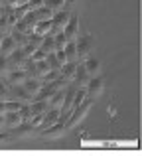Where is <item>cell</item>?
Returning a JSON list of instances; mask_svg holds the SVG:
<instances>
[{
  "instance_id": "cell-26",
  "label": "cell",
  "mask_w": 142,
  "mask_h": 156,
  "mask_svg": "<svg viewBox=\"0 0 142 156\" xmlns=\"http://www.w3.org/2000/svg\"><path fill=\"white\" fill-rule=\"evenodd\" d=\"M43 59H46V53L40 50V48H38L34 53H32V57H30V61H34V63H38V61H43Z\"/></svg>"
},
{
  "instance_id": "cell-25",
  "label": "cell",
  "mask_w": 142,
  "mask_h": 156,
  "mask_svg": "<svg viewBox=\"0 0 142 156\" xmlns=\"http://www.w3.org/2000/svg\"><path fill=\"white\" fill-rule=\"evenodd\" d=\"M8 28H10V18H8V14H2L0 16V34L8 32Z\"/></svg>"
},
{
  "instance_id": "cell-29",
  "label": "cell",
  "mask_w": 142,
  "mask_h": 156,
  "mask_svg": "<svg viewBox=\"0 0 142 156\" xmlns=\"http://www.w3.org/2000/svg\"><path fill=\"white\" fill-rule=\"evenodd\" d=\"M43 77H46V81H47V83H51V81H55V79H57V71H55V69H51V71H47Z\"/></svg>"
},
{
  "instance_id": "cell-30",
  "label": "cell",
  "mask_w": 142,
  "mask_h": 156,
  "mask_svg": "<svg viewBox=\"0 0 142 156\" xmlns=\"http://www.w3.org/2000/svg\"><path fill=\"white\" fill-rule=\"evenodd\" d=\"M8 59L6 57H0V73H8Z\"/></svg>"
},
{
  "instance_id": "cell-31",
  "label": "cell",
  "mask_w": 142,
  "mask_h": 156,
  "mask_svg": "<svg viewBox=\"0 0 142 156\" xmlns=\"http://www.w3.org/2000/svg\"><path fill=\"white\" fill-rule=\"evenodd\" d=\"M0 126H4V115H0Z\"/></svg>"
},
{
  "instance_id": "cell-28",
  "label": "cell",
  "mask_w": 142,
  "mask_h": 156,
  "mask_svg": "<svg viewBox=\"0 0 142 156\" xmlns=\"http://www.w3.org/2000/svg\"><path fill=\"white\" fill-rule=\"evenodd\" d=\"M54 55H55V59H57V63H59V65L67 63V59H65V53H63V50H59V51H54Z\"/></svg>"
},
{
  "instance_id": "cell-13",
  "label": "cell",
  "mask_w": 142,
  "mask_h": 156,
  "mask_svg": "<svg viewBox=\"0 0 142 156\" xmlns=\"http://www.w3.org/2000/svg\"><path fill=\"white\" fill-rule=\"evenodd\" d=\"M59 117H61V111L59 109H47L46 113H43V125H47V126L55 125V122L59 121Z\"/></svg>"
},
{
  "instance_id": "cell-3",
  "label": "cell",
  "mask_w": 142,
  "mask_h": 156,
  "mask_svg": "<svg viewBox=\"0 0 142 156\" xmlns=\"http://www.w3.org/2000/svg\"><path fill=\"white\" fill-rule=\"evenodd\" d=\"M89 101H83V103H81L79 107H75V109H73V113H71V117L67 119V129H71V126H75L77 122H81V119L85 117V115L89 113Z\"/></svg>"
},
{
  "instance_id": "cell-22",
  "label": "cell",
  "mask_w": 142,
  "mask_h": 156,
  "mask_svg": "<svg viewBox=\"0 0 142 156\" xmlns=\"http://www.w3.org/2000/svg\"><path fill=\"white\" fill-rule=\"evenodd\" d=\"M54 44H55V51L63 50V48L67 46V40H65V36H63V32H59V34H54Z\"/></svg>"
},
{
  "instance_id": "cell-15",
  "label": "cell",
  "mask_w": 142,
  "mask_h": 156,
  "mask_svg": "<svg viewBox=\"0 0 142 156\" xmlns=\"http://www.w3.org/2000/svg\"><path fill=\"white\" fill-rule=\"evenodd\" d=\"M4 125H6V126H18V125H22V117H20L18 111L4 113Z\"/></svg>"
},
{
  "instance_id": "cell-27",
  "label": "cell",
  "mask_w": 142,
  "mask_h": 156,
  "mask_svg": "<svg viewBox=\"0 0 142 156\" xmlns=\"http://www.w3.org/2000/svg\"><path fill=\"white\" fill-rule=\"evenodd\" d=\"M4 109H6V113H12V111H20L22 105H20L18 101H14V103H6V101H4Z\"/></svg>"
},
{
  "instance_id": "cell-19",
  "label": "cell",
  "mask_w": 142,
  "mask_h": 156,
  "mask_svg": "<svg viewBox=\"0 0 142 156\" xmlns=\"http://www.w3.org/2000/svg\"><path fill=\"white\" fill-rule=\"evenodd\" d=\"M47 105H50L51 109H59V107L63 105V91H57L55 95H51L50 99H47Z\"/></svg>"
},
{
  "instance_id": "cell-18",
  "label": "cell",
  "mask_w": 142,
  "mask_h": 156,
  "mask_svg": "<svg viewBox=\"0 0 142 156\" xmlns=\"http://www.w3.org/2000/svg\"><path fill=\"white\" fill-rule=\"evenodd\" d=\"M73 81H75L77 85H87V81H89V73L85 71L83 65H77V71H75V77H73Z\"/></svg>"
},
{
  "instance_id": "cell-5",
  "label": "cell",
  "mask_w": 142,
  "mask_h": 156,
  "mask_svg": "<svg viewBox=\"0 0 142 156\" xmlns=\"http://www.w3.org/2000/svg\"><path fill=\"white\" fill-rule=\"evenodd\" d=\"M103 89H105L103 79H99V77H93V79L87 81V91H85V93H87L91 99H97V97L103 95Z\"/></svg>"
},
{
  "instance_id": "cell-24",
  "label": "cell",
  "mask_w": 142,
  "mask_h": 156,
  "mask_svg": "<svg viewBox=\"0 0 142 156\" xmlns=\"http://www.w3.org/2000/svg\"><path fill=\"white\" fill-rule=\"evenodd\" d=\"M85 95H87V93H85L83 89H77V91H75V95H73V103H71V109H75V107H79L81 103H83V101H85Z\"/></svg>"
},
{
  "instance_id": "cell-21",
  "label": "cell",
  "mask_w": 142,
  "mask_h": 156,
  "mask_svg": "<svg viewBox=\"0 0 142 156\" xmlns=\"http://www.w3.org/2000/svg\"><path fill=\"white\" fill-rule=\"evenodd\" d=\"M61 133H63V126H61V122H55V125H51L50 129L46 130V136H50V138H55V136H59Z\"/></svg>"
},
{
  "instance_id": "cell-20",
  "label": "cell",
  "mask_w": 142,
  "mask_h": 156,
  "mask_svg": "<svg viewBox=\"0 0 142 156\" xmlns=\"http://www.w3.org/2000/svg\"><path fill=\"white\" fill-rule=\"evenodd\" d=\"M73 95H75V87H67V91L63 93V109H71V103H73Z\"/></svg>"
},
{
  "instance_id": "cell-1",
  "label": "cell",
  "mask_w": 142,
  "mask_h": 156,
  "mask_svg": "<svg viewBox=\"0 0 142 156\" xmlns=\"http://www.w3.org/2000/svg\"><path fill=\"white\" fill-rule=\"evenodd\" d=\"M75 46H77V57H87L89 53L93 51V48H95V38H93L91 34L81 36L75 42Z\"/></svg>"
},
{
  "instance_id": "cell-17",
  "label": "cell",
  "mask_w": 142,
  "mask_h": 156,
  "mask_svg": "<svg viewBox=\"0 0 142 156\" xmlns=\"http://www.w3.org/2000/svg\"><path fill=\"white\" fill-rule=\"evenodd\" d=\"M63 53H65V59L67 61L77 63V46H75V42H67V46L63 48Z\"/></svg>"
},
{
  "instance_id": "cell-12",
  "label": "cell",
  "mask_w": 142,
  "mask_h": 156,
  "mask_svg": "<svg viewBox=\"0 0 142 156\" xmlns=\"http://www.w3.org/2000/svg\"><path fill=\"white\" fill-rule=\"evenodd\" d=\"M24 79H26V71L24 69H12V71H8V83L22 85Z\"/></svg>"
},
{
  "instance_id": "cell-7",
  "label": "cell",
  "mask_w": 142,
  "mask_h": 156,
  "mask_svg": "<svg viewBox=\"0 0 142 156\" xmlns=\"http://www.w3.org/2000/svg\"><path fill=\"white\" fill-rule=\"evenodd\" d=\"M22 89L28 93V95H38V91L42 89V81L38 77H26L22 83Z\"/></svg>"
},
{
  "instance_id": "cell-2",
  "label": "cell",
  "mask_w": 142,
  "mask_h": 156,
  "mask_svg": "<svg viewBox=\"0 0 142 156\" xmlns=\"http://www.w3.org/2000/svg\"><path fill=\"white\" fill-rule=\"evenodd\" d=\"M71 18V12H57V14H54V18H51V36L54 34H59V32H63V28L67 26V22H69Z\"/></svg>"
},
{
  "instance_id": "cell-11",
  "label": "cell",
  "mask_w": 142,
  "mask_h": 156,
  "mask_svg": "<svg viewBox=\"0 0 142 156\" xmlns=\"http://www.w3.org/2000/svg\"><path fill=\"white\" fill-rule=\"evenodd\" d=\"M47 109H50L47 101H36V103H32L28 107V115H30V117H38V115H43Z\"/></svg>"
},
{
  "instance_id": "cell-4",
  "label": "cell",
  "mask_w": 142,
  "mask_h": 156,
  "mask_svg": "<svg viewBox=\"0 0 142 156\" xmlns=\"http://www.w3.org/2000/svg\"><path fill=\"white\" fill-rule=\"evenodd\" d=\"M6 59H8V67H14V69H22V65H26L28 57L24 55L22 48H16V50H14V51L10 53V55L6 57Z\"/></svg>"
},
{
  "instance_id": "cell-10",
  "label": "cell",
  "mask_w": 142,
  "mask_h": 156,
  "mask_svg": "<svg viewBox=\"0 0 142 156\" xmlns=\"http://www.w3.org/2000/svg\"><path fill=\"white\" fill-rule=\"evenodd\" d=\"M14 50H16V42H14V38L6 34V36H4V40H2V44H0V53H2V57H8Z\"/></svg>"
},
{
  "instance_id": "cell-33",
  "label": "cell",
  "mask_w": 142,
  "mask_h": 156,
  "mask_svg": "<svg viewBox=\"0 0 142 156\" xmlns=\"http://www.w3.org/2000/svg\"><path fill=\"white\" fill-rule=\"evenodd\" d=\"M2 14H4V12H2V8H0V16H2Z\"/></svg>"
},
{
  "instance_id": "cell-6",
  "label": "cell",
  "mask_w": 142,
  "mask_h": 156,
  "mask_svg": "<svg viewBox=\"0 0 142 156\" xmlns=\"http://www.w3.org/2000/svg\"><path fill=\"white\" fill-rule=\"evenodd\" d=\"M77 30H79V20H77L75 14H71L69 22H67V26L63 28V36H65L67 42H73V40L77 38Z\"/></svg>"
},
{
  "instance_id": "cell-32",
  "label": "cell",
  "mask_w": 142,
  "mask_h": 156,
  "mask_svg": "<svg viewBox=\"0 0 142 156\" xmlns=\"http://www.w3.org/2000/svg\"><path fill=\"white\" fill-rule=\"evenodd\" d=\"M4 36H6V34H0V44H2V40H4Z\"/></svg>"
},
{
  "instance_id": "cell-23",
  "label": "cell",
  "mask_w": 142,
  "mask_h": 156,
  "mask_svg": "<svg viewBox=\"0 0 142 156\" xmlns=\"http://www.w3.org/2000/svg\"><path fill=\"white\" fill-rule=\"evenodd\" d=\"M47 71H51V69H50V65L46 63V59H43V61H38V63H36V77H43Z\"/></svg>"
},
{
  "instance_id": "cell-16",
  "label": "cell",
  "mask_w": 142,
  "mask_h": 156,
  "mask_svg": "<svg viewBox=\"0 0 142 156\" xmlns=\"http://www.w3.org/2000/svg\"><path fill=\"white\" fill-rule=\"evenodd\" d=\"M75 71H77V63H71V61H67V63H63L61 67H59V73H61L65 79H73V77H75Z\"/></svg>"
},
{
  "instance_id": "cell-14",
  "label": "cell",
  "mask_w": 142,
  "mask_h": 156,
  "mask_svg": "<svg viewBox=\"0 0 142 156\" xmlns=\"http://www.w3.org/2000/svg\"><path fill=\"white\" fill-rule=\"evenodd\" d=\"M38 48L42 50L43 53H54L55 51V44H54V36H46V38H42L40 40V44H38Z\"/></svg>"
},
{
  "instance_id": "cell-9",
  "label": "cell",
  "mask_w": 142,
  "mask_h": 156,
  "mask_svg": "<svg viewBox=\"0 0 142 156\" xmlns=\"http://www.w3.org/2000/svg\"><path fill=\"white\" fill-rule=\"evenodd\" d=\"M83 67H85V71H87L89 75H97V73H99V69H101V61L97 59L95 55H87V57H85Z\"/></svg>"
},
{
  "instance_id": "cell-8",
  "label": "cell",
  "mask_w": 142,
  "mask_h": 156,
  "mask_svg": "<svg viewBox=\"0 0 142 156\" xmlns=\"http://www.w3.org/2000/svg\"><path fill=\"white\" fill-rule=\"evenodd\" d=\"M34 34L38 40L46 38V36H51V20H46V22H38L34 26Z\"/></svg>"
}]
</instances>
